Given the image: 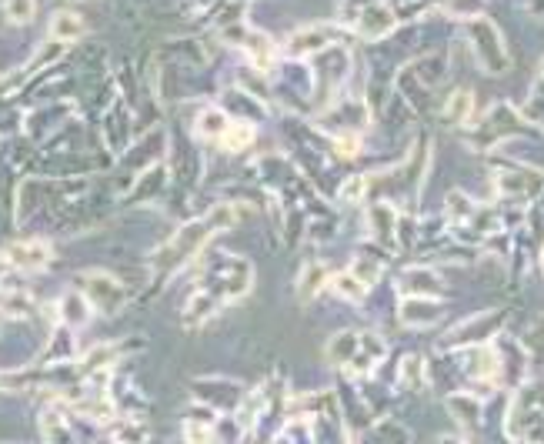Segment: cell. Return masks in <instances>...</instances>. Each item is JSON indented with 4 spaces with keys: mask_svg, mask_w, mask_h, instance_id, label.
Returning <instances> with one entry per match:
<instances>
[{
    "mask_svg": "<svg viewBox=\"0 0 544 444\" xmlns=\"http://www.w3.org/2000/svg\"><path fill=\"white\" fill-rule=\"evenodd\" d=\"M321 284H328V271H324L321 264H311V268L304 271V288H301V294H304V298H311V294L318 291Z\"/></svg>",
    "mask_w": 544,
    "mask_h": 444,
    "instance_id": "obj_20",
    "label": "cell"
},
{
    "mask_svg": "<svg viewBox=\"0 0 544 444\" xmlns=\"http://www.w3.org/2000/svg\"><path fill=\"white\" fill-rule=\"evenodd\" d=\"M438 308L434 304H421V301H411L404 304V324H411V328H424V324H434L438 321Z\"/></svg>",
    "mask_w": 544,
    "mask_h": 444,
    "instance_id": "obj_12",
    "label": "cell"
},
{
    "mask_svg": "<svg viewBox=\"0 0 544 444\" xmlns=\"http://www.w3.org/2000/svg\"><path fill=\"white\" fill-rule=\"evenodd\" d=\"M204 137H224V131H227V121H224V114L221 111H207L204 117H201V127H197Z\"/></svg>",
    "mask_w": 544,
    "mask_h": 444,
    "instance_id": "obj_18",
    "label": "cell"
},
{
    "mask_svg": "<svg viewBox=\"0 0 544 444\" xmlns=\"http://www.w3.org/2000/svg\"><path fill=\"white\" fill-rule=\"evenodd\" d=\"M331 41V31L328 27H304V31H298L291 37V54H314L321 51L324 44Z\"/></svg>",
    "mask_w": 544,
    "mask_h": 444,
    "instance_id": "obj_8",
    "label": "cell"
},
{
    "mask_svg": "<svg viewBox=\"0 0 544 444\" xmlns=\"http://www.w3.org/2000/svg\"><path fill=\"white\" fill-rule=\"evenodd\" d=\"M64 318H67V324H84L87 321V314H81V311H87L91 308V301L87 298H77V294H71V298L64 301Z\"/></svg>",
    "mask_w": 544,
    "mask_h": 444,
    "instance_id": "obj_19",
    "label": "cell"
},
{
    "mask_svg": "<svg viewBox=\"0 0 544 444\" xmlns=\"http://www.w3.org/2000/svg\"><path fill=\"white\" fill-rule=\"evenodd\" d=\"M488 0H444L441 11L451 14V17H461V21H474V17L484 14Z\"/></svg>",
    "mask_w": 544,
    "mask_h": 444,
    "instance_id": "obj_11",
    "label": "cell"
},
{
    "mask_svg": "<svg viewBox=\"0 0 544 444\" xmlns=\"http://www.w3.org/2000/svg\"><path fill=\"white\" fill-rule=\"evenodd\" d=\"M448 408L454 414H464V424H478L481 421V398H474V394H461V398H448Z\"/></svg>",
    "mask_w": 544,
    "mask_h": 444,
    "instance_id": "obj_14",
    "label": "cell"
},
{
    "mask_svg": "<svg viewBox=\"0 0 544 444\" xmlns=\"http://www.w3.org/2000/svg\"><path fill=\"white\" fill-rule=\"evenodd\" d=\"M81 291H84V298L91 301V308L97 311H117L124 304V288L117 284L111 274H101V271H94V274H84L81 278Z\"/></svg>",
    "mask_w": 544,
    "mask_h": 444,
    "instance_id": "obj_6",
    "label": "cell"
},
{
    "mask_svg": "<svg viewBox=\"0 0 544 444\" xmlns=\"http://www.w3.org/2000/svg\"><path fill=\"white\" fill-rule=\"evenodd\" d=\"M4 11L14 24H27L34 17L37 4H34V0H4Z\"/></svg>",
    "mask_w": 544,
    "mask_h": 444,
    "instance_id": "obj_17",
    "label": "cell"
},
{
    "mask_svg": "<svg viewBox=\"0 0 544 444\" xmlns=\"http://www.w3.org/2000/svg\"><path fill=\"white\" fill-rule=\"evenodd\" d=\"M541 74H544V71H541Z\"/></svg>",
    "mask_w": 544,
    "mask_h": 444,
    "instance_id": "obj_24",
    "label": "cell"
},
{
    "mask_svg": "<svg viewBox=\"0 0 544 444\" xmlns=\"http://www.w3.org/2000/svg\"><path fill=\"white\" fill-rule=\"evenodd\" d=\"M244 47H247V51H251V57L257 61V67H267V57L274 54V47H271V41H267L264 34H251V31H247Z\"/></svg>",
    "mask_w": 544,
    "mask_h": 444,
    "instance_id": "obj_16",
    "label": "cell"
},
{
    "mask_svg": "<svg viewBox=\"0 0 544 444\" xmlns=\"http://www.w3.org/2000/svg\"><path fill=\"white\" fill-rule=\"evenodd\" d=\"M341 11L351 14L344 17V21H348L354 27V34L364 37V41H381V37H388L394 31V24H398L381 0H344Z\"/></svg>",
    "mask_w": 544,
    "mask_h": 444,
    "instance_id": "obj_3",
    "label": "cell"
},
{
    "mask_svg": "<svg viewBox=\"0 0 544 444\" xmlns=\"http://www.w3.org/2000/svg\"><path fill=\"white\" fill-rule=\"evenodd\" d=\"M364 191H368V177H354V181L344 184L341 197H344V201H351V197H354V201H361Z\"/></svg>",
    "mask_w": 544,
    "mask_h": 444,
    "instance_id": "obj_22",
    "label": "cell"
},
{
    "mask_svg": "<svg viewBox=\"0 0 544 444\" xmlns=\"http://www.w3.org/2000/svg\"><path fill=\"white\" fill-rule=\"evenodd\" d=\"M51 34L57 41H77L84 34V21L77 14H54V24H51Z\"/></svg>",
    "mask_w": 544,
    "mask_h": 444,
    "instance_id": "obj_9",
    "label": "cell"
},
{
    "mask_svg": "<svg viewBox=\"0 0 544 444\" xmlns=\"http://www.w3.org/2000/svg\"><path fill=\"white\" fill-rule=\"evenodd\" d=\"M47 258H51V251H47V244L41 241L14 244V248L7 251V264H17V268H44Z\"/></svg>",
    "mask_w": 544,
    "mask_h": 444,
    "instance_id": "obj_7",
    "label": "cell"
},
{
    "mask_svg": "<svg viewBox=\"0 0 544 444\" xmlns=\"http://www.w3.org/2000/svg\"><path fill=\"white\" fill-rule=\"evenodd\" d=\"M471 91H454L448 97V107H444V117H448L451 124H464L471 117Z\"/></svg>",
    "mask_w": 544,
    "mask_h": 444,
    "instance_id": "obj_13",
    "label": "cell"
},
{
    "mask_svg": "<svg viewBox=\"0 0 544 444\" xmlns=\"http://www.w3.org/2000/svg\"><path fill=\"white\" fill-rule=\"evenodd\" d=\"M404 291L408 294H438V278H434L431 271L411 268V271H404Z\"/></svg>",
    "mask_w": 544,
    "mask_h": 444,
    "instance_id": "obj_10",
    "label": "cell"
},
{
    "mask_svg": "<svg viewBox=\"0 0 544 444\" xmlns=\"http://www.w3.org/2000/svg\"><path fill=\"white\" fill-rule=\"evenodd\" d=\"M217 224H231V214L221 217V211H214L207 221H197V224H187V228H181L161 251L154 254V271L157 274H174L177 268H184V264L197 254V248L211 238V234H214L211 228H217Z\"/></svg>",
    "mask_w": 544,
    "mask_h": 444,
    "instance_id": "obj_1",
    "label": "cell"
},
{
    "mask_svg": "<svg viewBox=\"0 0 544 444\" xmlns=\"http://www.w3.org/2000/svg\"><path fill=\"white\" fill-rule=\"evenodd\" d=\"M331 288L338 291L341 298H348V301H361V298H364V291H368V284H364L354 271H348V274H338Z\"/></svg>",
    "mask_w": 544,
    "mask_h": 444,
    "instance_id": "obj_15",
    "label": "cell"
},
{
    "mask_svg": "<svg viewBox=\"0 0 544 444\" xmlns=\"http://www.w3.org/2000/svg\"><path fill=\"white\" fill-rule=\"evenodd\" d=\"M541 268H544V251H541Z\"/></svg>",
    "mask_w": 544,
    "mask_h": 444,
    "instance_id": "obj_23",
    "label": "cell"
},
{
    "mask_svg": "<svg viewBox=\"0 0 544 444\" xmlns=\"http://www.w3.org/2000/svg\"><path fill=\"white\" fill-rule=\"evenodd\" d=\"M247 141H251V127H247V124H241V127H234V131H224V144H227V147H231V151H234V147H241V144H247Z\"/></svg>",
    "mask_w": 544,
    "mask_h": 444,
    "instance_id": "obj_21",
    "label": "cell"
},
{
    "mask_svg": "<svg viewBox=\"0 0 544 444\" xmlns=\"http://www.w3.org/2000/svg\"><path fill=\"white\" fill-rule=\"evenodd\" d=\"M331 361L338 368H351V371H371L374 364L384 358V341L374 338V334H338V341L328 348Z\"/></svg>",
    "mask_w": 544,
    "mask_h": 444,
    "instance_id": "obj_2",
    "label": "cell"
},
{
    "mask_svg": "<svg viewBox=\"0 0 544 444\" xmlns=\"http://www.w3.org/2000/svg\"><path fill=\"white\" fill-rule=\"evenodd\" d=\"M468 41H471V51L478 57V64L484 67L488 74H508L511 67V54L508 47H504L498 27L491 21H471L468 24Z\"/></svg>",
    "mask_w": 544,
    "mask_h": 444,
    "instance_id": "obj_4",
    "label": "cell"
},
{
    "mask_svg": "<svg viewBox=\"0 0 544 444\" xmlns=\"http://www.w3.org/2000/svg\"><path fill=\"white\" fill-rule=\"evenodd\" d=\"M531 428V441L544 438V384H528L518 391V398L511 401V418H508V434L511 438H524V431Z\"/></svg>",
    "mask_w": 544,
    "mask_h": 444,
    "instance_id": "obj_5",
    "label": "cell"
}]
</instances>
